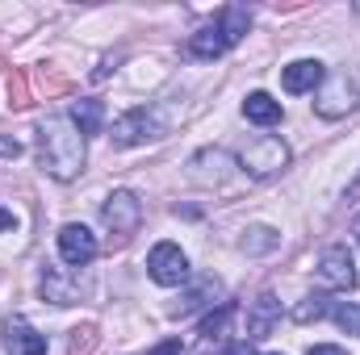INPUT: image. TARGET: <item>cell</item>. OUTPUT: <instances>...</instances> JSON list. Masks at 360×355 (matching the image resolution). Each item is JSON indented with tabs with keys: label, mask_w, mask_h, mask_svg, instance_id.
Here are the masks:
<instances>
[{
	"label": "cell",
	"mask_w": 360,
	"mask_h": 355,
	"mask_svg": "<svg viewBox=\"0 0 360 355\" xmlns=\"http://www.w3.org/2000/svg\"><path fill=\"white\" fill-rule=\"evenodd\" d=\"M38 163L55 180H76L84 172V134L72 117L55 113L38 126Z\"/></svg>",
	"instance_id": "cell-1"
},
{
	"label": "cell",
	"mask_w": 360,
	"mask_h": 355,
	"mask_svg": "<svg viewBox=\"0 0 360 355\" xmlns=\"http://www.w3.org/2000/svg\"><path fill=\"white\" fill-rule=\"evenodd\" d=\"M239 163H243V172H248V176L269 180V176H276V172H285V168H289V147H285L281 138L264 134V138H256V142L239 155Z\"/></svg>",
	"instance_id": "cell-2"
},
{
	"label": "cell",
	"mask_w": 360,
	"mask_h": 355,
	"mask_svg": "<svg viewBox=\"0 0 360 355\" xmlns=\"http://www.w3.org/2000/svg\"><path fill=\"white\" fill-rule=\"evenodd\" d=\"M101 222L113 230V234H134L139 230V222H143V201L130 192V188H117V192H109L105 196V205H101Z\"/></svg>",
	"instance_id": "cell-3"
},
{
	"label": "cell",
	"mask_w": 360,
	"mask_h": 355,
	"mask_svg": "<svg viewBox=\"0 0 360 355\" xmlns=\"http://www.w3.org/2000/svg\"><path fill=\"white\" fill-rule=\"evenodd\" d=\"M147 276H151L155 284H164V288L184 284V280H188V260H184V251H180L176 243H155L151 255H147Z\"/></svg>",
	"instance_id": "cell-4"
},
{
	"label": "cell",
	"mask_w": 360,
	"mask_h": 355,
	"mask_svg": "<svg viewBox=\"0 0 360 355\" xmlns=\"http://www.w3.org/2000/svg\"><path fill=\"white\" fill-rule=\"evenodd\" d=\"M164 126H160V117H155V109H147V105H139V109H130V113H122L117 121H113V142L117 147H139V142H147V138H155Z\"/></svg>",
	"instance_id": "cell-5"
},
{
	"label": "cell",
	"mask_w": 360,
	"mask_h": 355,
	"mask_svg": "<svg viewBox=\"0 0 360 355\" xmlns=\"http://www.w3.org/2000/svg\"><path fill=\"white\" fill-rule=\"evenodd\" d=\"M59 255H63L68 267L92 264V260H96V234H92L89 226H80V222H68V226L59 230Z\"/></svg>",
	"instance_id": "cell-6"
},
{
	"label": "cell",
	"mask_w": 360,
	"mask_h": 355,
	"mask_svg": "<svg viewBox=\"0 0 360 355\" xmlns=\"http://www.w3.org/2000/svg\"><path fill=\"white\" fill-rule=\"evenodd\" d=\"M319 88H323V92H319V100H314L319 117H331V121H335V117H344V113L356 105V84H352L344 72H340V76H331V80H323Z\"/></svg>",
	"instance_id": "cell-7"
},
{
	"label": "cell",
	"mask_w": 360,
	"mask_h": 355,
	"mask_svg": "<svg viewBox=\"0 0 360 355\" xmlns=\"http://www.w3.org/2000/svg\"><path fill=\"white\" fill-rule=\"evenodd\" d=\"M319 276H323V284H331V288H356V264H352V251H348L344 243L327 247V251L319 255Z\"/></svg>",
	"instance_id": "cell-8"
},
{
	"label": "cell",
	"mask_w": 360,
	"mask_h": 355,
	"mask_svg": "<svg viewBox=\"0 0 360 355\" xmlns=\"http://www.w3.org/2000/svg\"><path fill=\"white\" fill-rule=\"evenodd\" d=\"M323 80H327V72H323L319 59H297V63L281 67V88L293 92V96H297V92H314Z\"/></svg>",
	"instance_id": "cell-9"
},
{
	"label": "cell",
	"mask_w": 360,
	"mask_h": 355,
	"mask_svg": "<svg viewBox=\"0 0 360 355\" xmlns=\"http://www.w3.org/2000/svg\"><path fill=\"white\" fill-rule=\"evenodd\" d=\"M276 322H281V301L272 293H260L248 305V339H269Z\"/></svg>",
	"instance_id": "cell-10"
},
{
	"label": "cell",
	"mask_w": 360,
	"mask_h": 355,
	"mask_svg": "<svg viewBox=\"0 0 360 355\" xmlns=\"http://www.w3.org/2000/svg\"><path fill=\"white\" fill-rule=\"evenodd\" d=\"M4 347L13 355H46V335H38L30 322L13 318V322L4 326Z\"/></svg>",
	"instance_id": "cell-11"
},
{
	"label": "cell",
	"mask_w": 360,
	"mask_h": 355,
	"mask_svg": "<svg viewBox=\"0 0 360 355\" xmlns=\"http://www.w3.org/2000/svg\"><path fill=\"white\" fill-rule=\"evenodd\" d=\"M226 46H231V42H226V34H222V25H218V21L201 25V29L188 38V55H193V59H218Z\"/></svg>",
	"instance_id": "cell-12"
},
{
	"label": "cell",
	"mask_w": 360,
	"mask_h": 355,
	"mask_svg": "<svg viewBox=\"0 0 360 355\" xmlns=\"http://www.w3.org/2000/svg\"><path fill=\"white\" fill-rule=\"evenodd\" d=\"M188 176H197V184H222V180L231 176V155L226 151H201L193 159Z\"/></svg>",
	"instance_id": "cell-13"
},
{
	"label": "cell",
	"mask_w": 360,
	"mask_h": 355,
	"mask_svg": "<svg viewBox=\"0 0 360 355\" xmlns=\"http://www.w3.org/2000/svg\"><path fill=\"white\" fill-rule=\"evenodd\" d=\"M243 117L256 121V126H276L281 121V100H272L269 92H252L243 100Z\"/></svg>",
	"instance_id": "cell-14"
},
{
	"label": "cell",
	"mask_w": 360,
	"mask_h": 355,
	"mask_svg": "<svg viewBox=\"0 0 360 355\" xmlns=\"http://www.w3.org/2000/svg\"><path fill=\"white\" fill-rule=\"evenodd\" d=\"M68 117H72V121H76V130H80V134L89 138V134H101V121H105V109H101V100H76Z\"/></svg>",
	"instance_id": "cell-15"
},
{
	"label": "cell",
	"mask_w": 360,
	"mask_h": 355,
	"mask_svg": "<svg viewBox=\"0 0 360 355\" xmlns=\"http://www.w3.org/2000/svg\"><path fill=\"white\" fill-rule=\"evenodd\" d=\"M42 293H46V301H55V305H72V301H76V288L59 276V267H46V272H42Z\"/></svg>",
	"instance_id": "cell-16"
},
{
	"label": "cell",
	"mask_w": 360,
	"mask_h": 355,
	"mask_svg": "<svg viewBox=\"0 0 360 355\" xmlns=\"http://www.w3.org/2000/svg\"><path fill=\"white\" fill-rule=\"evenodd\" d=\"M327 309H331V301L323 293H310V297H302V305L293 309V318L297 322H319V318H327Z\"/></svg>",
	"instance_id": "cell-17"
},
{
	"label": "cell",
	"mask_w": 360,
	"mask_h": 355,
	"mask_svg": "<svg viewBox=\"0 0 360 355\" xmlns=\"http://www.w3.org/2000/svg\"><path fill=\"white\" fill-rule=\"evenodd\" d=\"M231 314H235V305H222L218 314H205V318H201V335H205V339H222V330H226Z\"/></svg>",
	"instance_id": "cell-18"
},
{
	"label": "cell",
	"mask_w": 360,
	"mask_h": 355,
	"mask_svg": "<svg viewBox=\"0 0 360 355\" xmlns=\"http://www.w3.org/2000/svg\"><path fill=\"white\" fill-rule=\"evenodd\" d=\"M210 293H214V280H205V284H201V288H193V293H188V297H184V301H180V314H193V309H197V305H210V301H205V297H210Z\"/></svg>",
	"instance_id": "cell-19"
},
{
	"label": "cell",
	"mask_w": 360,
	"mask_h": 355,
	"mask_svg": "<svg viewBox=\"0 0 360 355\" xmlns=\"http://www.w3.org/2000/svg\"><path fill=\"white\" fill-rule=\"evenodd\" d=\"M335 322H340L344 330H360V309L356 305H340V309H335Z\"/></svg>",
	"instance_id": "cell-20"
},
{
	"label": "cell",
	"mask_w": 360,
	"mask_h": 355,
	"mask_svg": "<svg viewBox=\"0 0 360 355\" xmlns=\"http://www.w3.org/2000/svg\"><path fill=\"white\" fill-rule=\"evenodd\" d=\"M180 351H184V343H180V339H164L155 351H147V355H180Z\"/></svg>",
	"instance_id": "cell-21"
},
{
	"label": "cell",
	"mask_w": 360,
	"mask_h": 355,
	"mask_svg": "<svg viewBox=\"0 0 360 355\" xmlns=\"http://www.w3.org/2000/svg\"><path fill=\"white\" fill-rule=\"evenodd\" d=\"M0 155H4V159H17V155H21V142H17V138H0Z\"/></svg>",
	"instance_id": "cell-22"
},
{
	"label": "cell",
	"mask_w": 360,
	"mask_h": 355,
	"mask_svg": "<svg viewBox=\"0 0 360 355\" xmlns=\"http://www.w3.org/2000/svg\"><path fill=\"white\" fill-rule=\"evenodd\" d=\"M306 355H348L344 347H335V343H319V347H310Z\"/></svg>",
	"instance_id": "cell-23"
},
{
	"label": "cell",
	"mask_w": 360,
	"mask_h": 355,
	"mask_svg": "<svg viewBox=\"0 0 360 355\" xmlns=\"http://www.w3.org/2000/svg\"><path fill=\"white\" fill-rule=\"evenodd\" d=\"M13 226H17V217L8 209H0V230H13Z\"/></svg>",
	"instance_id": "cell-24"
},
{
	"label": "cell",
	"mask_w": 360,
	"mask_h": 355,
	"mask_svg": "<svg viewBox=\"0 0 360 355\" xmlns=\"http://www.w3.org/2000/svg\"><path fill=\"white\" fill-rule=\"evenodd\" d=\"M356 196H360V180L352 184V188H348V201H356Z\"/></svg>",
	"instance_id": "cell-25"
},
{
	"label": "cell",
	"mask_w": 360,
	"mask_h": 355,
	"mask_svg": "<svg viewBox=\"0 0 360 355\" xmlns=\"http://www.w3.org/2000/svg\"><path fill=\"white\" fill-rule=\"evenodd\" d=\"M352 230H356V239H360V217H356V226H352Z\"/></svg>",
	"instance_id": "cell-26"
},
{
	"label": "cell",
	"mask_w": 360,
	"mask_h": 355,
	"mask_svg": "<svg viewBox=\"0 0 360 355\" xmlns=\"http://www.w3.org/2000/svg\"><path fill=\"white\" fill-rule=\"evenodd\" d=\"M272 355H276V351H272Z\"/></svg>",
	"instance_id": "cell-27"
}]
</instances>
